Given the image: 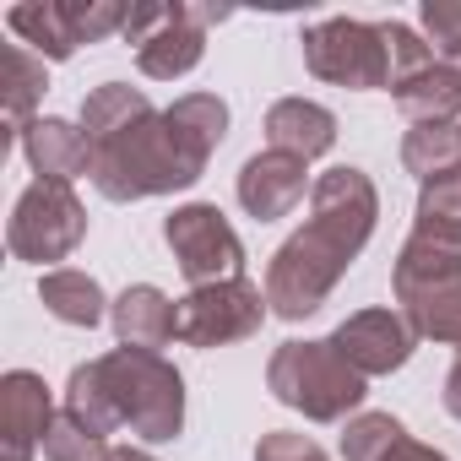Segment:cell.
<instances>
[{
  "label": "cell",
  "instance_id": "6da1fadb",
  "mask_svg": "<svg viewBox=\"0 0 461 461\" xmlns=\"http://www.w3.org/2000/svg\"><path fill=\"white\" fill-rule=\"evenodd\" d=\"M375 217H380V195L369 185L364 168H326L310 185V222L299 228L294 240H283V250L267 267V304L283 321H304L315 315L342 272L353 267V256L369 245L375 234Z\"/></svg>",
  "mask_w": 461,
  "mask_h": 461
},
{
  "label": "cell",
  "instance_id": "7a4b0ae2",
  "mask_svg": "<svg viewBox=\"0 0 461 461\" xmlns=\"http://www.w3.org/2000/svg\"><path fill=\"white\" fill-rule=\"evenodd\" d=\"M77 423L109 434L131 429L147 445H163L185 429V380L163 353L114 348L104 358H87L66 380V407Z\"/></svg>",
  "mask_w": 461,
  "mask_h": 461
},
{
  "label": "cell",
  "instance_id": "3957f363",
  "mask_svg": "<svg viewBox=\"0 0 461 461\" xmlns=\"http://www.w3.org/2000/svg\"><path fill=\"white\" fill-rule=\"evenodd\" d=\"M201 174H206V163L179 147V136L168 131L163 114H147L141 125L93 147V185L104 201H147V195L190 190Z\"/></svg>",
  "mask_w": 461,
  "mask_h": 461
},
{
  "label": "cell",
  "instance_id": "277c9868",
  "mask_svg": "<svg viewBox=\"0 0 461 461\" xmlns=\"http://www.w3.org/2000/svg\"><path fill=\"white\" fill-rule=\"evenodd\" d=\"M267 391L304 412L310 423H342L348 412L364 407L369 396V380L337 353V342H283L267 364Z\"/></svg>",
  "mask_w": 461,
  "mask_h": 461
},
{
  "label": "cell",
  "instance_id": "5b68a950",
  "mask_svg": "<svg viewBox=\"0 0 461 461\" xmlns=\"http://www.w3.org/2000/svg\"><path fill=\"white\" fill-rule=\"evenodd\" d=\"M228 12L212 6H131L125 12V39L136 44V66L152 82L190 77L206 55V28L222 23Z\"/></svg>",
  "mask_w": 461,
  "mask_h": 461
},
{
  "label": "cell",
  "instance_id": "8992f818",
  "mask_svg": "<svg viewBox=\"0 0 461 461\" xmlns=\"http://www.w3.org/2000/svg\"><path fill=\"white\" fill-rule=\"evenodd\" d=\"M87 240V206L77 201L71 185L60 179H33L17 206H12V222H6V245L17 261H66L77 245Z\"/></svg>",
  "mask_w": 461,
  "mask_h": 461
},
{
  "label": "cell",
  "instance_id": "52a82bcc",
  "mask_svg": "<svg viewBox=\"0 0 461 461\" xmlns=\"http://www.w3.org/2000/svg\"><path fill=\"white\" fill-rule=\"evenodd\" d=\"M304 66L310 77L331 82V87H391V60H385V39L380 23H358V17H326L315 28H304Z\"/></svg>",
  "mask_w": 461,
  "mask_h": 461
},
{
  "label": "cell",
  "instance_id": "ba28073f",
  "mask_svg": "<svg viewBox=\"0 0 461 461\" xmlns=\"http://www.w3.org/2000/svg\"><path fill=\"white\" fill-rule=\"evenodd\" d=\"M163 245L174 250L179 272L190 277V288H212V283H234L245 277V245L228 228V217L206 201L174 206L163 217Z\"/></svg>",
  "mask_w": 461,
  "mask_h": 461
},
{
  "label": "cell",
  "instance_id": "9c48e42d",
  "mask_svg": "<svg viewBox=\"0 0 461 461\" xmlns=\"http://www.w3.org/2000/svg\"><path fill=\"white\" fill-rule=\"evenodd\" d=\"M267 294L245 277L234 283H212V288H190L179 299V342L185 348H228L261 331L267 321Z\"/></svg>",
  "mask_w": 461,
  "mask_h": 461
},
{
  "label": "cell",
  "instance_id": "30bf717a",
  "mask_svg": "<svg viewBox=\"0 0 461 461\" xmlns=\"http://www.w3.org/2000/svg\"><path fill=\"white\" fill-rule=\"evenodd\" d=\"M55 402H50V385L44 375L33 369H12L0 380V456L6 461H33L55 429Z\"/></svg>",
  "mask_w": 461,
  "mask_h": 461
},
{
  "label": "cell",
  "instance_id": "8fae6325",
  "mask_svg": "<svg viewBox=\"0 0 461 461\" xmlns=\"http://www.w3.org/2000/svg\"><path fill=\"white\" fill-rule=\"evenodd\" d=\"M331 342H337V353H342L364 380H375V375H391V369H402V364L412 358L418 331H412L407 315H396V310H358V315H348V321L331 331Z\"/></svg>",
  "mask_w": 461,
  "mask_h": 461
},
{
  "label": "cell",
  "instance_id": "7c38bea8",
  "mask_svg": "<svg viewBox=\"0 0 461 461\" xmlns=\"http://www.w3.org/2000/svg\"><path fill=\"white\" fill-rule=\"evenodd\" d=\"M304 174H310L304 158L267 147V152H256V158L240 168V206H245L256 222H277V217H288V212L304 201Z\"/></svg>",
  "mask_w": 461,
  "mask_h": 461
},
{
  "label": "cell",
  "instance_id": "4fadbf2b",
  "mask_svg": "<svg viewBox=\"0 0 461 461\" xmlns=\"http://www.w3.org/2000/svg\"><path fill=\"white\" fill-rule=\"evenodd\" d=\"M23 158L33 163L39 179H82L93 174V136L71 120H55V114H39L33 125H23Z\"/></svg>",
  "mask_w": 461,
  "mask_h": 461
},
{
  "label": "cell",
  "instance_id": "5bb4252c",
  "mask_svg": "<svg viewBox=\"0 0 461 461\" xmlns=\"http://www.w3.org/2000/svg\"><path fill=\"white\" fill-rule=\"evenodd\" d=\"M109 321H114V337H120V348L158 353V348L179 342V304H174L163 288H152V283H136V288H125V294L114 299Z\"/></svg>",
  "mask_w": 461,
  "mask_h": 461
},
{
  "label": "cell",
  "instance_id": "9a60e30c",
  "mask_svg": "<svg viewBox=\"0 0 461 461\" xmlns=\"http://www.w3.org/2000/svg\"><path fill=\"white\" fill-rule=\"evenodd\" d=\"M267 147L315 163V158H326L337 147V114L310 104V98H277L267 109Z\"/></svg>",
  "mask_w": 461,
  "mask_h": 461
},
{
  "label": "cell",
  "instance_id": "2e32d148",
  "mask_svg": "<svg viewBox=\"0 0 461 461\" xmlns=\"http://www.w3.org/2000/svg\"><path fill=\"white\" fill-rule=\"evenodd\" d=\"M445 283H461V245L456 240H439V234H418L402 245L396 256V272H391V294L396 304L429 294V288H445Z\"/></svg>",
  "mask_w": 461,
  "mask_h": 461
},
{
  "label": "cell",
  "instance_id": "e0dca14e",
  "mask_svg": "<svg viewBox=\"0 0 461 461\" xmlns=\"http://www.w3.org/2000/svg\"><path fill=\"white\" fill-rule=\"evenodd\" d=\"M6 28L39 60H71L82 50V28H77V6H71V0H33V6H12Z\"/></svg>",
  "mask_w": 461,
  "mask_h": 461
},
{
  "label": "cell",
  "instance_id": "ac0fdd59",
  "mask_svg": "<svg viewBox=\"0 0 461 461\" xmlns=\"http://www.w3.org/2000/svg\"><path fill=\"white\" fill-rule=\"evenodd\" d=\"M396 109L412 125H456V114H461V66H450V60L423 66L418 77H407L396 87Z\"/></svg>",
  "mask_w": 461,
  "mask_h": 461
},
{
  "label": "cell",
  "instance_id": "d6986e66",
  "mask_svg": "<svg viewBox=\"0 0 461 461\" xmlns=\"http://www.w3.org/2000/svg\"><path fill=\"white\" fill-rule=\"evenodd\" d=\"M163 120H168V131L179 136V147L190 152V158H212L217 147H222V136H228V104L217 98V93H185V98H174L168 109H163Z\"/></svg>",
  "mask_w": 461,
  "mask_h": 461
},
{
  "label": "cell",
  "instance_id": "ffe728a7",
  "mask_svg": "<svg viewBox=\"0 0 461 461\" xmlns=\"http://www.w3.org/2000/svg\"><path fill=\"white\" fill-rule=\"evenodd\" d=\"M39 299H44V310H50L55 321H66V326H98V321L114 310V304L104 299L98 277H87V272H77V267L44 272V277H39Z\"/></svg>",
  "mask_w": 461,
  "mask_h": 461
},
{
  "label": "cell",
  "instance_id": "44dd1931",
  "mask_svg": "<svg viewBox=\"0 0 461 461\" xmlns=\"http://www.w3.org/2000/svg\"><path fill=\"white\" fill-rule=\"evenodd\" d=\"M147 114H158V109L147 104L141 87H125V82H104V87H93L82 98V131L93 136V147L120 136V131H131V125H141Z\"/></svg>",
  "mask_w": 461,
  "mask_h": 461
},
{
  "label": "cell",
  "instance_id": "7402d4cb",
  "mask_svg": "<svg viewBox=\"0 0 461 461\" xmlns=\"http://www.w3.org/2000/svg\"><path fill=\"white\" fill-rule=\"evenodd\" d=\"M402 163H407V174H418V185L456 174L461 168V125H412L402 136Z\"/></svg>",
  "mask_w": 461,
  "mask_h": 461
},
{
  "label": "cell",
  "instance_id": "603a6c76",
  "mask_svg": "<svg viewBox=\"0 0 461 461\" xmlns=\"http://www.w3.org/2000/svg\"><path fill=\"white\" fill-rule=\"evenodd\" d=\"M44 87H50L44 60L28 44H6V120H12V136H23V125L39 120L33 109H39Z\"/></svg>",
  "mask_w": 461,
  "mask_h": 461
},
{
  "label": "cell",
  "instance_id": "cb8c5ba5",
  "mask_svg": "<svg viewBox=\"0 0 461 461\" xmlns=\"http://www.w3.org/2000/svg\"><path fill=\"white\" fill-rule=\"evenodd\" d=\"M407 326L429 342H445V348H461V283H445V288H429L418 299L402 304Z\"/></svg>",
  "mask_w": 461,
  "mask_h": 461
},
{
  "label": "cell",
  "instance_id": "d4e9b609",
  "mask_svg": "<svg viewBox=\"0 0 461 461\" xmlns=\"http://www.w3.org/2000/svg\"><path fill=\"white\" fill-rule=\"evenodd\" d=\"M402 439H407L402 418H391V412H353L348 429H342V461H385Z\"/></svg>",
  "mask_w": 461,
  "mask_h": 461
},
{
  "label": "cell",
  "instance_id": "484cf974",
  "mask_svg": "<svg viewBox=\"0 0 461 461\" xmlns=\"http://www.w3.org/2000/svg\"><path fill=\"white\" fill-rule=\"evenodd\" d=\"M418 234H439L461 245V168L439 174L418 190Z\"/></svg>",
  "mask_w": 461,
  "mask_h": 461
},
{
  "label": "cell",
  "instance_id": "4316f807",
  "mask_svg": "<svg viewBox=\"0 0 461 461\" xmlns=\"http://www.w3.org/2000/svg\"><path fill=\"white\" fill-rule=\"evenodd\" d=\"M109 450H114V445H109L98 429L77 423L71 412H60L55 429H50V439H44V461H109Z\"/></svg>",
  "mask_w": 461,
  "mask_h": 461
},
{
  "label": "cell",
  "instance_id": "83f0119b",
  "mask_svg": "<svg viewBox=\"0 0 461 461\" xmlns=\"http://www.w3.org/2000/svg\"><path fill=\"white\" fill-rule=\"evenodd\" d=\"M380 39H385V60H391V93L407 82V77H418L423 66H434V50H429V39L423 33H412L407 23H380Z\"/></svg>",
  "mask_w": 461,
  "mask_h": 461
},
{
  "label": "cell",
  "instance_id": "f1b7e54d",
  "mask_svg": "<svg viewBox=\"0 0 461 461\" xmlns=\"http://www.w3.org/2000/svg\"><path fill=\"white\" fill-rule=\"evenodd\" d=\"M418 23H423V39H429L434 60L456 66L461 60V0H423Z\"/></svg>",
  "mask_w": 461,
  "mask_h": 461
},
{
  "label": "cell",
  "instance_id": "f546056e",
  "mask_svg": "<svg viewBox=\"0 0 461 461\" xmlns=\"http://www.w3.org/2000/svg\"><path fill=\"white\" fill-rule=\"evenodd\" d=\"M256 461H326V450L310 439V434H294V429H277L256 445Z\"/></svg>",
  "mask_w": 461,
  "mask_h": 461
},
{
  "label": "cell",
  "instance_id": "4dcf8cb0",
  "mask_svg": "<svg viewBox=\"0 0 461 461\" xmlns=\"http://www.w3.org/2000/svg\"><path fill=\"white\" fill-rule=\"evenodd\" d=\"M385 461H450V456H439L434 445H418V439H402V445H396V450H391Z\"/></svg>",
  "mask_w": 461,
  "mask_h": 461
},
{
  "label": "cell",
  "instance_id": "1f68e13d",
  "mask_svg": "<svg viewBox=\"0 0 461 461\" xmlns=\"http://www.w3.org/2000/svg\"><path fill=\"white\" fill-rule=\"evenodd\" d=\"M445 412L461 423V358L450 364V375H445Z\"/></svg>",
  "mask_w": 461,
  "mask_h": 461
},
{
  "label": "cell",
  "instance_id": "d6a6232c",
  "mask_svg": "<svg viewBox=\"0 0 461 461\" xmlns=\"http://www.w3.org/2000/svg\"><path fill=\"white\" fill-rule=\"evenodd\" d=\"M109 461H158V456H147V450H131V445H120V450H109Z\"/></svg>",
  "mask_w": 461,
  "mask_h": 461
},
{
  "label": "cell",
  "instance_id": "836d02e7",
  "mask_svg": "<svg viewBox=\"0 0 461 461\" xmlns=\"http://www.w3.org/2000/svg\"><path fill=\"white\" fill-rule=\"evenodd\" d=\"M456 66H461V60H456Z\"/></svg>",
  "mask_w": 461,
  "mask_h": 461
}]
</instances>
